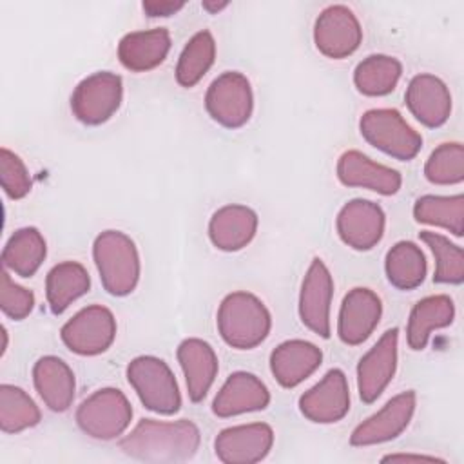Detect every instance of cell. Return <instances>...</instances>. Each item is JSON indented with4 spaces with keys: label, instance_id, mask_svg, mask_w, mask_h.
<instances>
[{
    "label": "cell",
    "instance_id": "6da1fadb",
    "mask_svg": "<svg viewBox=\"0 0 464 464\" xmlns=\"http://www.w3.org/2000/svg\"><path fill=\"white\" fill-rule=\"evenodd\" d=\"M199 440V430L192 420L141 419L120 440V450L130 459L152 464L185 462L196 455Z\"/></svg>",
    "mask_w": 464,
    "mask_h": 464
},
{
    "label": "cell",
    "instance_id": "7a4b0ae2",
    "mask_svg": "<svg viewBox=\"0 0 464 464\" xmlns=\"http://www.w3.org/2000/svg\"><path fill=\"white\" fill-rule=\"evenodd\" d=\"M216 324L221 339L237 350H252L270 334L272 317L265 303L250 292H232L223 297Z\"/></svg>",
    "mask_w": 464,
    "mask_h": 464
},
{
    "label": "cell",
    "instance_id": "3957f363",
    "mask_svg": "<svg viewBox=\"0 0 464 464\" xmlns=\"http://www.w3.org/2000/svg\"><path fill=\"white\" fill-rule=\"evenodd\" d=\"M92 257L103 288L116 297L129 295L140 279V254L120 230H105L92 243Z\"/></svg>",
    "mask_w": 464,
    "mask_h": 464
},
{
    "label": "cell",
    "instance_id": "277c9868",
    "mask_svg": "<svg viewBox=\"0 0 464 464\" xmlns=\"http://www.w3.org/2000/svg\"><path fill=\"white\" fill-rule=\"evenodd\" d=\"M127 381L147 410L174 415L181 408L176 377L163 359L154 355L134 357L127 364Z\"/></svg>",
    "mask_w": 464,
    "mask_h": 464
},
{
    "label": "cell",
    "instance_id": "5b68a950",
    "mask_svg": "<svg viewBox=\"0 0 464 464\" xmlns=\"http://www.w3.org/2000/svg\"><path fill=\"white\" fill-rule=\"evenodd\" d=\"M359 130L372 147L401 161L413 160L422 147V136L397 109L366 111L359 120Z\"/></svg>",
    "mask_w": 464,
    "mask_h": 464
},
{
    "label": "cell",
    "instance_id": "8992f818",
    "mask_svg": "<svg viewBox=\"0 0 464 464\" xmlns=\"http://www.w3.org/2000/svg\"><path fill=\"white\" fill-rule=\"evenodd\" d=\"M132 406L118 388H100L91 393L76 410L78 428L98 440H112L129 428Z\"/></svg>",
    "mask_w": 464,
    "mask_h": 464
},
{
    "label": "cell",
    "instance_id": "52a82bcc",
    "mask_svg": "<svg viewBox=\"0 0 464 464\" xmlns=\"http://www.w3.org/2000/svg\"><path fill=\"white\" fill-rule=\"evenodd\" d=\"M121 98V76L111 71H98L74 87L71 111L76 120L85 125H102L120 109Z\"/></svg>",
    "mask_w": 464,
    "mask_h": 464
},
{
    "label": "cell",
    "instance_id": "ba28073f",
    "mask_svg": "<svg viewBox=\"0 0 464 464\" xmlns=\"http://www.w3.org/2000/svg\"><path fill=\"white\" fill-rule=\"evenodd\" d=\"M205 109L216 123L227 129L243 127L250 120L254 109L248 78L237 71L221 72L207 89Z\"/></svg>",
    "mask_w": 464,
    "mask_h": 464
},
{
    "label": "cell",
    "instance_id": "9c48e42d",
    "mask_svg": "<svg viewBox=\"0 0 464 464\" xmlns=\"http://www.w3.org/2000/svg\"><path fill=\"white\" fill-rule=\"evenodd\" d=\"M63 344L78 355H98L111 348L116 337V319L102 304L76 312L60 330Z\"/></svg>",
    "mask_w": 464,
    "mask_h": 464
},
{
    "label": "cell",
    "instance_id": "30bf717a",
    "mask_svg": "<svg viewBox=\"0 0 464 464\" xmlns=\"http://www.w3.org/2000/svg\"><path fill=\"white\" fill-rule=\"evenodd\" d=\"M314 42L319 53L341 60L357 51L362 29L353 11L343 4L324 7L314 24Z\"/></svg>",
    "mask_w": 464,
    "mask_h": 464
},
{
    "label": "cell",
    "instance_id": "8fae6325",
    "mask_svg": "<svg viewBox=\"0 0 464 464\" xmlns=\"http://www.w3.org/2000/svg\"><path fill=\"white\" fill-rule=\"evenodd\" d=\"M334 279L323 259L314 257L301 283L299 317L301 323L323 339L330 337V304Z\"/></svg>",
    "mask_w": 464,
    "mask_h": 464
},
{
    "label": "cell",
    "instance_id": "7c38bea8",
    "mask_svg": "<svg viewBox=\"0 0 464 464\" xmlns=\"http://www.w3.org/2000/svg\"><path fill=\"white\" fill-rule=\"evenodd\" d=\"M399 330H386L357 364V390L362 402L372 404L381 397L397 370Z\"/></svg>",
    "mask_w": 464,
    "mask_h": 464
},
{
    "label": "cell",
    "instance_id": "4fadbf2b",
    "mask_svg": "<svg viewBox=\"0 0 464 464\" xmlns=\"http://www.w3.org/2000/svg\"><path fill=\"white\" fill-rule=\"evenodd\" d=\"M417 404L413 390L392 397L377 413L362 420L350 435L352 446H373L397 439L410 424Z\"/></svg>",
    "mask_w": 464,
    "mask_h": 464
},
{
    "label": "cell",
    "instance_id": "5bb4252c",
    "mask_svg": "<svg viewBox=\"0 0 464 464\" xmlns=\"http://www.w3.org/2000/svg\"><path fill=\"white\" fill-rule=\"evenodd\" d=\"M384 210L370 199H350L337 214L335 228L344 245L353 250L373 248L384 234Z\"/></svg>",
    "mask_w": 464,
    "mask_h": 464
},
{
    "label": "cell",
    "instance_id": "9a60e30c",
    "mask_svg": "<svg viewBox=\"0 0 464 464\" xmlns=\"http://www.w3.org/2000/svg\"><path fill=\"white\" fill-rule=\"evenodd\" d=\"M299 410L317 424L341 420L350 410V388L343 370L332 368L324 377L299 397Z\"/></svg>",
    "mask_w": 464,
    "mask_h": 464
},
{
    "label": "cell",
    "instance_id": "2e32d148",
    "mask_svg": "<svg viewBox=\"0 0 464 464\" xmlns=\"http://www.w3.org/2000/svg\"><path fill=\"white\" fill-rule=\"evenodd\" d=\"M272 444V428L265 422H252L221 430L214 440V451L225 464H254L270 453Z\"/></svg>",
    "mask_w": 464,
    "mask_h": 464
},
{
    "label": "cell",
    "instance_id": "e0dca14e",
    "mask_svg": "<svg viewBox=\"0 0 464 464\" xmlns=\"http://www.w3.org/2000/svg\"><path fill=\"white\" fill-rule=\"evenodd\" d=\"M382 314V303L379 295L364 286L352 288L339 310L337 335L348 346L364 343L379 324Z\"/></svg>",
    "mask_w": 464,
    "mask_h": 464
},
{
    "label": "cell",
    "instance_id": "ac0fdd59",
    "mask_svg": "<svg viewBox=\"0 0 464 464\" xmlns=\"http://www.w3.org/2000/svg\"><path fill=\"white\" fill-rule=\"evenodd\" d=\"M406 105L417 121L435 129L448 121L451 112V94L448 85L435 74H415L404 94Z\"/></svg>",
    "mask_w": 464,
    "mask_h": 464
},
{
    "label": "cell",
    "instance_id": "d6986e66",
    "mask_svg": "<svg viewBox=\"0 0 464 464\" xmlns=\"http://www.w3.org/2000/svg\"><path fill=\"white\" fill-rule=\"evenodd\" d=\"M337 178L346 187H361L381 196H393L402 185L401 172L381 165L359 150H346L337 160Z\"/></svg>",
    "mask_w": 464,
    "mask_h": 464
},
{
    "label": "cell",
    "instance_id": "ffe728a7",
    "mask_svg": "<svg viewBox=\"0 0 464 464\" xmlns=\"http://www.w3.org/2000/svg\"><path fill=\"white\" fill-rule=\"evenodd\" d=\"M270 392L265 382L250 372H234L227 377L212 402L214 415L227 419L248 411L265 410Z\"/></svg>",
    "mask_w": 464,
    "mask_h": 464
},
{
    "label": "cell",
    "instance_id": "44dd1931",
    "mask_svg": "<svg viewBox=\"0 0 464 464\" xmlns=\"http://www.w3.org/2000/svg\"><path fill=\"white\" fill-rule=\"evenodd\" d=\"M323 361V352L310 341L290 339L270 353V372L283 388H294L308 379Z\"/></svg>",
    "mask_w": 464,
    "mask_h": 464
},
{
    "label": "cell",
    "instance_id": "7402d4cb",
    "mask_svg": "<svg viewBox=\"0 0 464 464\" xmlns=\"http://www.w3.org/2000/svg\"><path fill=\"white\" fill-rule=\"evenodd\" d=\"M176 355L185 375L188 399L201 402L218 375V355L214 348L203 339L190 337L179 343Z\"/></svg>",
    "mask_w": 464,
    "mask_h": 464
},
{
    "label": "cell",
    "instance_id": "603a6c76",
    "mask_svg": "<svg viewBox=\"0 0 464 464\" xmlns=\"http://www.w3.org/2000/svg\"><path fill=\"white\" fill-rule=\"evenodd\" d=\"M257 232V214L246 205H225L208 221V237L223 252L245 248Z\"/></svg>",
    "mask_w": 464,
    "mask_h": 464
},
{
    "label": "cell",
    "instance_id": "cb8c5ba5",
    "mask_svg": "<svg viewBox=\"0 0 464 464\" xmlns=\"http://www.w3.org/2000/svg\"><path fill=\"white\" fill-rule=\"evenodd\" d=\"M169 51L170 33L165 27L127 33L118 44V58L132 72H145L158 67Z\"/></svg>",
    "mask_w": 464,
    "mask_h": 464
},
{
    "label": "cell",
    "instance_id": "d4e9b609",
    "mask_svg": "<svg viewBox=\"0 0 464 464\" xmlns=\"http://www.w3.org/2000/svg\"><path fill=\"white\" fill-rule=\"evenodd\" d=\"M33 382L40 399L53 411H65L74 401V373L56 355H44L34 362Z\"/></svg>",
    "mask_w": 464,
    "mask_h": 464
},
{
    "label": "cell",
    "instance_id": "484cf974",
    "mask_svg": "<svg viewBox=\"0 0 464 464\" xmlns=\"http://www.w3.org/2000/svg\"><path fill=\"white\" fill-rule=\"evenodd\" d=\"M455 304L450 295L435 294L415 303L406 326V341L411 350H424L430 334L453 323Z\"/></svg>",
    "mask_w": 464,
    "mask_h": 464
},
{
    "label": "cell",
    "instance_id": "4316f807",
    "mask_svg": "<svg viewBox=\"0 0 464 464\" xmlns=\"http://www.w3.org/2000/svg\"><path fill=\"white\" fill-rule=\"evenodd\" d=\"M91 277L78 261H62L54 265L45 277V297L53 314L60 315L72 301L87 294Z\"/></svg>",
    "mask_w": 464,
    "mask_h": 464
},
{
    "label": "cell",
    "instance_id": "83f0119b",
    "mask_svg": "<svg viewBox=\"0 0 464 464\" xmlns=\"http://www.w3.org/2000/svg\"><path fill=\"white\" fill-rule=\"evenodd\" d=\"M47 256L44 236L34 227H24L13 232L2 250V266L20 277L36 274Z\"/></svg>",
    "mask_w": 464,
    "mask_h": 464
},
{
    "label": "cell",
    "instance_id": "f1b7e54d",
    "mask_svg": "<svg viewBox=\"0 0 464 464\" xmlns=\"http://www.w3.org/2000/svg\"><path fill=\"white\" fill-rule=\"evenodd\" d=\"M384 270L388 281L399 290H413L422 285L428 263L419 245L413 241L395 243L384 259Z\"/></svg>",
    "mask_w": 464,
    "mask_h": 464
},
{
    "label": "cell",
    "instance_id": "f546056e",
    "mask_svg": "<svg viewBox=\"0 0 464 464\" xmlns=\"http://www.w3.org/2000/svg\"><path fill=\"white\" fill-rule=\"evenodd\" d=\"M402 74V65L388 54H370L353 71V83L364 96L390 94Z\"/></svg>",
    "mask_w": 464,
    "mask_h": 464
},
{
    "label": "cell",
    "instance_id": "4dcf8cb0",
    "mask_svg": "<svg viewBox=\"0 0 464 464\" xmlns=\"http://www.w3.org/2000/svg\"><path fill=\"white\" fill-rule=\"evenodd\" d=\"M413 218L424 225H435L460 237L464 232V196H420L413 205Z\"/></svg>",
    "mask_w": 464,
    "mask_h": 464
},
{
    "label": "cell",
    "instance_id": "1f68e13d",
    "mask_svg": "<svg viewBox=\"0 0 464 464\" xmlns=\"http://www.w3.org/2000/svg\"><path fill=\"white\" fill-rule=\"evenodd\" d=\"M216 58V40L208 29L198 31L183 47L178 65L176 82L181 87H194L212 67Z\"/></svg>",
    "mask_w": 464,
    "mask_h": 464
},
{
    "label": "cell",
    "instance_id": "d6a6232c",
    "mask_svg": "<svg viewBox=\"0 0 464 464\" xmlns=\"http://www.w3.org/2000/svg\"><path fill=\"white\" fill-rule=\"evenodd\" d=\"M40 410L34 401L18 386H0V430L18 433L40 422Z\"/></svg>",
    "mask_w": 464,
    "mask_h": 464
},
{
    "label": "cell",
    "instance_id": "836d02e7",
    "mask_svg": "<svg viewBox=\"0 0 464 464\" xmlns=\"http://www.w3.org/2000/svg\"><path fill=\"white\" fill-rule=\"evenodd\" d=\"M419 237L426 243L435 257L433 283L460 285L464 281V252L446 236L431 230H422Z\"/></svg>",
    "mask_w": 464,
    "mask_h": 464
},
{
    "label": "cell",
    "instance_id": "e575fe53",
    "mask_svg": "<svg viewBox=\"0 0 464 464\" xmlns=\"http://www.w3.org/2000/svg\"><path fill=\"white\" fill-rule=\"evenodd\" d=\"M424 176L433 185H457L464 179V147L459 141L440 143L426 160Z\"/></svg>",
    "mask_w": 464,
    "mask_h": 464
},
{
    "label": "cell",
    "instance_id": "d590c367",
    "mask_svg": "<svg viewBox=\"0 0 464 464\" xmlns=\"http://www.w3.org/2000/svg\"><path fill=\"white\" fill-rule=\"evenodd\" d=\"M0 183L11 199L25 198L33 187L25 163L7 147H2L0 150Z\"/></svg>",
    "mask_w": 464,
    "mask_h": 464
},
{
    "label": "cell",
    "instance_id": "8d00e7d4",
    "mask_svg": "<svg viewBox=\"0 0 464 464\" xmlns=\"http://www.w3.org/2000/svg\"><path fill=\"white\" fill-rule=\"evenodd\" d=\"M33 306H34L33 292L16 285L11 279L9 270L2 268V274H0V308H2V312L9 319L22 321L31 314Z\"/></svg>",
    "mask_w": 464,
    "mask_h": 464
},
{
    "label": "cell",
    "instance_id": "74e56055",
    "mask_svg": "<svg viewBox=\"0 0 464 464\" xmlns=\"http://www.w3.org/2000/svg\"><path fill=\"white\" fill-rule=\"evenodd\" d=\"M185 2H174V0H145L141 4L145 14L149 16H170L183 9Z\"/></svg>",
    "mask_w": 464,
    "mask_h": 464
},
{
    "label": "cell",
    "instance_id": "f35d334b",
    "mask_svg": "<svg viewBox=\"0 0 464 464\" xmlns=\"http://www.w3.org/2000/svg\"><path fill=\"white\" fill-rule=\"evenodd\" d=\"M392 460H404V462H442V459L430 457V455H411V453H397V455H386L382 457V462H392Z\"/></svg>",
    "mask_w": 464,
    "mask_h": 464
},
{
    "label": "cell",
    "instance_id": "ab89813d",
    "mask_svg": "<svg viewBox=\"0 0 464 464\" xmlns=\"http://www.w3.org/2000/svg\"><path fill=\"white\" fill-rule=\"evenodd\" d=\"M227 5H228V2H203V7L207 11H210V13H216V11H219V9L227 7Z\"/></svg>",
    "mask_w": 464,
    "mask_h": 464
}]
</instances>
